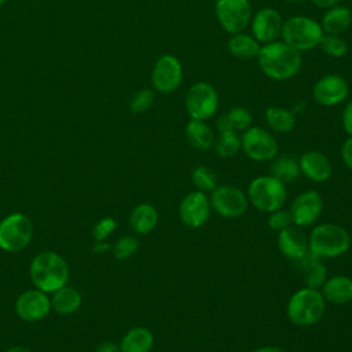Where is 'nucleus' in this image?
<instances>
[{"instance_id":"1","label":"nucleus","mask_w":352,"mask_h":352,"mask_svg":"<svg viewBox=\"0 0 352 352\" xmlns=\"http://www.w3.org/2000/svg\"><path fill=\"white\" fill-rule=\"evenodd\" d=\"M257 60L261 72L275 81L290 80L298 73L302 63L301 52L278 40L261 45Z\"/></svg>"},{"instance_id":"2","label":"nucleus","mask_w":352,"mask_h":352,"mask_svg":"<svg viewBox=\"0 0 352 352\" xmlns=\"http://www.w3.org/2000/svg\"><path fill=\"white\" fill-rule=\"evenodd\" d=\"M29 274L36 289L45 293H54L67 283L69 265L58 253L41 252L33 257Z\"/></svg>"},{"instance_id":"3","label":"nucleus","mask_w":352,"mask_h":352,"mask_svg":"<svg viewBox=\"0 0 352 352\" xmlns=\"http://www.w3.org/2000/svg\"><path fill=\"white\" fill-rule=\"evenodd\" d=\"M326 301L319 289L302 287L292 294L286 305L287 319L298 327L316 324L324 315Z\"/></svg>"},{"instance_id":"4","label":"nucleus","mask_w":352,"mask_h":352,"mask_svg":"<svg viewBox=\"0 0 352 352\" xmlns=\"http://www.w3.org/2000/svg\"><path fill=\"white\" fill-rule=\"evenodd\" d=\"M308 246L309 253L318 258H334L346 253L351 246V236L342 226L323 223L312 228Z\"/></svg>"},{"instance_id":"5","label":"nucleus","mask_w":352,"mask_h":352,"mask_svg":"<svg viewBox=\"0 0 352 352\" xmlns=\"http://www.w3.org/2000/svg\"><path fill=\"white\" fill-rule=\"evenodd\" d=\"M324 32L319 22L309 16L296 15L283 21L280 37L282 41L298 52L319 47Z\"/></svg>"},{"instance_id":"6","label":"nucleus","mask_w":352,"mask_h":352,"mask_svg":"<svg viewBox=\"0 0 352 352\" xmlns=\"http://www.w3.org/2000/svg\"><path fill=\"white\" fill-rule=\"evenodd\" d=\"M248 199L256 209L271 213L286 204V184L271 175L257 176L248 187Z\"/></svg>"},{"instance_id":"7","label":"nucleus","mask_w":352,"mask_h":352,"mask_svg":"<svg viewBox=\"0 0 352 352\" xmlns=\"http://www.w3.org/2000/svg\"><path fill=\"white\" fill-rule=\"evenodd\" d=\"M33 223L22 213H12L0 221V249L16 253L23 250L32 241Z\"/></svg>"},{"instance_id":"8","label":"nucleus","mask_w":352,"mask_h":352,"mask_svg":"<svg viewBox=\"0 0 352 352\" xmlns=\"http://www.w3.org/2000/svg\"><path fill=\"white\" fill-rule=\"evenodd\" d=\"M184 106L191 120L206 121L217 111L219 94L209 82H195L186 92Z\"/></svg>"},{"instance_id":"9","label":"nucleus","mask_w":352,"mask_h":352,"mask_svg":"<svg viewBox=\"0 0 352 352\" xmlns=\"http://www.w3.org/2000/svg\"><path fill=\"white\" fill-rule=\"evenodd\" d=\"M214 14L220 26L230 34L243 32L252 21L249 0H216Z\"/></svg>"},{"instance_id":"10","label":"nucleus","mask_w":352,"mask_h":352,"mask_svg":"<svg viewBox=\"0 0 352 352\" xmlns=\"http://www.w3.org/2000/svg\"><path fill=\"white\" fill-rule=\"evenodd\" d=\"M242 151L253 161L265 162L278 155V142L267 129L250 126L241 136Z\"/></svg>"},{"instance_id":"11","label":"nucleus","mask_w":352,"mask_h":352,"mask_svg":"<svg viewBox=\"0 0 352 352\" xmlns=\"http://www.w3.org/2000/svg\"><path fill=\"white\" fill-rule=\"evenodd\" d=\"M212 209L224 219H235L248 210V195L234 186H217L209 197Z\"/></svg>"},{"instance_id":"12","label":"nucleus","mask_w":352,"mask_h":352,"mask_svg":"<svg viewBox=\"0 0 352 352\" xmlns=\"http://www.w3.org/2000/svg\"><path fill=\"white\" fill-rule=\"evenodd\" d=\"M183 81V66L179 58L165 54L157 59L151 72V84L161 94L175 92Z\"/></svg>"},{"instance_id":"13","label":"nucleus","mask_w":352,"mask_h":352,"mask_svg":"<svg viewBox=\"0 0 352 352\" xmlns=\"http://www.w3.org/2000/svg\"><path fill=\"white\" fill-rule=\"evenodd\" d=\"M212 206L209 197L202 191H191L180 201L179 217L183 224L190 228L202 227L210 216Z\"/></svg>"},{"instance_id":"14","label":"nucleus","mask_w":352,"mask_h":352,"mask_svg":"<svg viewBox=\"0 0 352 352\" xmlns=\"http://www.w3.org/2000/svg\"><path fill=\"white\" fill-rule=\"evenodd\" d=\"M323 212V198L315 190L300 192L290 206L293 224L297 227H309L318 221Z\"/></svg>"},{"instance_id":"15","label":"nucleus","mask_w":352,"mask_h":352,"mask_svg":"<svg viewBox=\"0 0 352 352\" xmlns=\"http://www.w3.org/2000/svg\"><path fill=\"white\" fill-rule=\"evenodd\" d=\"M348 82L340 74H326L320 77L312 88L315 102L327 107L342 103L348 98Z\"/></svg>"},{"instance_id":"16","label":"nucleus","mask_w":352,"mask_h":352,"mask_svg":"<svg viewBox=\"0 0 352 352\" xmlns=\"http://www.w3.org/2000/svg\"><path fill=\"white\" fill-rule=\"evenodd\" d=\"M51 311V300L45 292L30 289L19 294L15 301L16 315L26 322H37L45 318Z\"/></svg>"},{"instance_id":"17","label":"nucleus","mask_w":352,"mask_h":352,"mask_svg":"<svg viewBox=\"0 0 352 352\" xmlns=\"http://www.w3.org/2000/svg\"><path fill=\"white\" fill-rule=\"evenodd\" d=\"M283 19L280 14L271 7H264L258 10L252 21V36L261 44H268L276 41L282 32Z\"/></svg>"},{"instance_id":"18","label":"nucleus","mask_w":352,"mask_h":352,"mask_svg":"<svg viewBox=\"0 0 352 352\" xmlns=\"http://www.w3.org/2000/svg\"><path fill=\"white\" fill-rule=\"evenodd\" d=\"M276 243L280 253L293 261H298L309 253L308 236L297 226H290L279 231Z\"/></svg>"},{"instance_id":"19","label":"nucleus","mask_w":352,"mask_h":352,"mask_svg":"<svg viewBox=\"0 0 352 352\" xmlns=\"http://www.w3.org/2000/svg\"><path fill=\"white\" fill-rule=\"evenodd\" d=\"M300 172L309 180L315 183L326 182L331 176V164L329 158L316 150L304 153L298 158Z\"/></svg>"},{"instance_id":"20","label":"nucleus","mask_w":352,"mask_h":352,"mask_svg":"<svg viewBox=\"0 0 352 352\" xmlns=\"http://www.w3.org/2000/svg\"><path fill=\"white\" fill-rule=\"evenodd\" d=\"M324 301L334 305H345L352 301V279L346 275L327 278L320 287Z\"/></svg>"},{"instance_id":"21","label":"nucleus","mask_w":352,"mask_h":352,"mask_svg":"<svg viewBox=\"0 0 352 352\" xmlns=\"http://www.w3.org/2000/svg\"><path fill=\"white\" fill-rule=\"evenodd\" d=\"M352 25V12L345 6H334L326 10L322 18V29L326 34H336L340 36L341 33L346 32Z\"/></svg>"},{"instance_id":"22","label":"nucleus","mask_w":352,"mask_h":352,"mask_svg":"<svg viewBox=\"0 0 352 352\" xmlns=\"http://www.w3.org/2000/svg\"><path fill=\"white\" fill-rule=\"evenodd\" d=\"M118 345L121 352H150L154 346V336L147 327H132L124 334Z\"/></svg>"},{"instance_id":"23","label":"nucleus","mask_w":352,"mask_h":352,"mask_svg":"<svg viewBox=\"0 0 352 352\" xmlns=\"http://www.w3.org/2000/svg\"><path fill=\"white\" fill-rule=\"evenodd\" d=\"M296 263L301 271V275L304 278L307 287H314V289L322 287V285L327 279L326 267L322 263V258H318L314 254L308 253L305 257H302Z\"/></svg>"},{"instance_id":"24","label":"nucleus","mask_w":352,"mask_h":352,"mask_svg":"<svg viewBox=\"0 0 352 352\" xmlns=\"http://www.w3.org/2000/svg\"><path fill=\"white\" fill-rule=\"evenodd\" d=\"M158 223V212L151 204L136 205L129 214V226L136 234L151 232Z\"/></svg>"},{"instance_id":"25","label":"nucleus","mask_w":352,"mask_h":352,"mask_svg":"<svg viewBox=\"0 0 352 352\" xmlns=\"http://www.w3.org/2000/svg\"><path fill=\"white\" fill-rule=\"evenodd\" d=\"M270 175L276 177L278 180L286 183H293L301 175L298 160L290 154L276 155L271 160L270 164Z\"/></svg>"},{"instance_id":"26","label":"nucleus","mask_w":352,"mask_h":352,"mask_svg":"<svg viewBox=\"0 0 352 352\" xmlns=\"http://www.w3.org/2000/svg\"><path fill=\"white\" fill-rule=\"evenodd\" d=\"M260 43L250 34H246L243 32L241 33H235L231 34L227 48L228 52L236 58V59H252V58H257L258 51H260Z\"/></svg>"},{"instance_id":"27","label":"nucleus","mask_w":352,"mask_h":352,"mask_svg":"<svg viewBox=\"0 0 352 352\" xmlns=\"http://www.w3.org/2000/svg\"><path fill=\"white\" fill-rule=\"evenodd\" d=\"M186 138L190 146L197 150H209L214 143V133L212 128L201 120H190L186 125Z\"/></svg>"},{"instance_id":"28","label":"nucleus","mask_w":352,"mask_h":352,"mask_svg":"<svg viewBox=\"0 0 352 352\" xmlns=\"http://www.w3.org/2000/svg\"><path fill=\"white\" fill-rule=\"evenodd\" d=\"M81 305V294L72 286H62L54 292L51 298V308L59 315H70Z\"/></svg>"},{"instance_id":"29","label":"nucleus","mask_w":352,"mask_h":352,"mask_svg":"<svg viewBox=\"0 0 352 352\" xmlns=\"http://www.w3.org/2000/svg\"><path fill=\"white\" fill-rule=\"evenodd\" d=\"M264 118L270 129L279 133H287L296 125L294 113L285 107H278V106L268 107L264 113Z\"/></svg>"},{"instance_id":"30","label":"nucleus","mask_w":352,"mask_h":352,"mask_svg":"<svg viewBox=\"0 0 352 352\" xmlns=\"http://www.w3.org/2000/svg\"><path fill=\"white\" fill-rule=\"evenodd\" d=\"M214 151L221 158H231L241 150V136L236 131H224L219 132V136L213 143Z\"/></svg>"},{"instance_id":"31","label":"nucleus","mask_w":352,"mask_h":352,"mask_svg":"<svg viewBox=\"0 0 352 352\" xmlns=\"http://www.w3.org/2000/svg\"><path fill=\"white\" fill-rule=\"evenodd\" d=\"M191 180L197 190L202 192H212L217 187V176L205 165H199L192 170Z\"/></svg>"},{"instance_id":"32","label":"nucleus","mask_w":352,"mask_h":352,"mask_svg":"<svg viewBox=\"0 0 352 352\" xmlns=\"http://www.w3.org/2000/svg\"><path fill=\"white\" fill-rule=\"evenodd\" d=\"M319 47L322 48V51L324 54H327L331 58H342L346 51H348V45L346 41L336 34H326L322 37Z\"/></svg>"},{"instance_id":"33","label":"nucleus","mask_w":352,"mask_h":352,"mask_svg":"<svg viewBox=\"0 0 352 352\" xmlns=\"http://www.w3.org/2000/svg\"><path fill=\"white\" fill-rule=\"evenodd\" d=\"M138 248H139L138 238L132 235H124L116 241V243L111 246V250L116 258L125 260L131 257L138 250Z\"/></svg>"},{"instance_id":"34","label":"nucleus","mask_w":352,"mask_h":352,"mask_svg":"<svg viewBox=\"0 0 352 352\" xmlns=\"http://www.w3.org/2000/svg\"><path fill=\"white\" fill-rule=\"evenodd\" d=\"M154 102V92L153 89H140L129 100V110L135 114H140L147 111Z\"/></svg>"},{"instance_id":"35","label":"nucleus","mask_w":352,"mask_h":352,"mask_svg":"<svg viewBox=\"0 0 352 352\" xmlns=\"http://www.w3.org/2000/svg\"><path fill=\"white\" fill-rule=\"evenodd\" d=\"M227 117L232 125L234 131H246L252 126V116L248 111V109L242 106H234L227 113Z\"/></svg>"},{"instance_id":"36","label":"nucleus","mask_w":352,"mask_h":352,"mask_svg":"<svg viewBox=\"0 0 352 352\" xmlns=\"http://www.w3.org/2000/svg\"><path fill=\"white\" fill-rule=\"evenodd\" d=\"M267 223H268L271 230L279 232V231L290 227L293 224V219H292L290 210H285V209L280 208V209L274 210V212L270 213Z\"/></svg>"},{"instance_id":"37","label":"nucleus","mask_w":352,"mask_h":352,"mask_svg":"<svg viewBox=\"0 0 352 352\" xmlns=\"http://www.w3.org/2000/svg\"><path fill=\"white\" fill-rule=\"evenodd\" d=\"M117 223L114 219L111 217H103L100 219L92 230V236L95 241H104L110 234H113V231L116 230Z\"/></svg>"},{"instance_id":"38","label":"nucleus","mask_w":352,"mask_h":352,"mask_svg":"<svg viewBox=\"0 0 352 352\" xmlns=\"http://www.w3.org/2000/svg\"><path fill=\"white\" fill-rule=\"evenodd\" d=\"M341 160L342 164L352 170V136H349L346 140H344L341 146Z\"/></svg>"},{"instance_id":"39","label":"nucleus","mask_w":352,"mask_h":352,"mask_svg":"<svg viewBox=\"0 0 352 352\" xmlns=\"http://www.w3.org/2000/svg\"><path fill=\"white\" fill-rule=\"evenodd\" d=\"M341 122H342V128L344 131L352 136V100H349L341 114Z\"/></svg>"},{"instance_id":"40","label":"nucleus","mask_w":352,"mask_h":352,"mask_svg":"<svg viewBox=\"0 0 352 352\" xmlns=\"http://www.w3.org/2000/svg\"><path fill=\"white\" fill-rule=\"evenodd\" d=\"M95 352H121V351H120L118 344H116L113 341H103L96 346Z\"/></svg>"},{"instance_id":"41","label":"nucleus","mask_w":352,"mask_h":352,"mask_svg":"<svg viewBox=\"0 0 352 352\" xmlns=\"http://www.w3.org/2000/svg\"><path fill=\"white\" fill-rule=\"evenodd\" d=\"M216 126H217V131L219 132H224V131H234L232 129V125L227 117V114H223L221 117L217 118V122H216Z\"/></svg>"},{"instance_id":"42","label":"nucleus","mask_w":352,"mask_h":352,"mask_svg":"<svg viewBox=\"0 0 352 352\" xmlns=\"http://www.w3.org/2000/svg\"><path fill=\"white\" fill-rule=\"evenodd\" d=\"M311 3H314L316 7H320V8H330V7H334V6H338L341 3V0H309Z\"/></svg>"},{"instance_id":"43","label":"nucleus","mask_w":352,"mask_h":352,"mask_svg":"<svg viewBox=\"0 0 352 352\" xmlns=\"http://www.w3.org/2000/svg\"><path fill=\"white\" fill-rule=\"evenodd\" d=\"M110 248H111V246H110L107 242H104V241H96V243L94 245V252L102 253V252L109 250Z\"/></svg>"},{"instance_id":"44","label":"nucleus","mask_w":352,"mask_h":352,"mask_svg":"<svg viewBox=\"0 0 352 352\" xmlns=\"http://www.w3.org/2000/svg\"><path fill=\"white\" fill-rule=\"evenodd\" d=\"M253 352H286V351H283V349L279 348V346L270 345V346H260V348L254 349Z\"/></svg>"},{"instance_id":"45","label":"nucleus","mask_w":352,"mask_h":352,"mask_svg":"<svg viewBox=\"0 0 352 352\" xmlns=\"http://www.w3.org/2000/svg\"><path fill=\"white\" fill-rule=\"evenodd\" d=\"M6 352H33V351H30V349H28V348H25V346H11L10 349H7Z\"/></svg>"},{"instance_id":"46","label":"nucleus","mask_w":352,"mask_h":352,"mask_svg":"<svg viewBox=\"0 0 352 352\" xmlns=\"http://www.w3.org/2000/svg\"><path fill=\"white\" fill-rule=\"evenodd\" d=\"M286 3H290V4H300V3H302V1H305V0H285Z\"/></svg>"},{"instance_id":"47","label":"nucleus","mask_w":352,"mask_h":352,"mask_svg":"<svg viewBox=\"0 0 352 352\" xmlns=\"http://www.w3.org/2000/svg\"><path fill=\"white\" fill-rule=\"evenodd\" d=\"M6 1H7V0H0V7H1V6H3Z\"/></svg>"},{"instance_id":"48","label":"nucleus","mask_w":352,"mask_h":352,"mask_svg":"<svg viewBox=\"0 0 352 352\" xmlns=\"http://www.w3.org/2000/svg\"><path fill=\"white\" fill-rule=\"evenodd\" d=\"M214 1H216V0H214Z\"/></svg>"}]
</instances>
